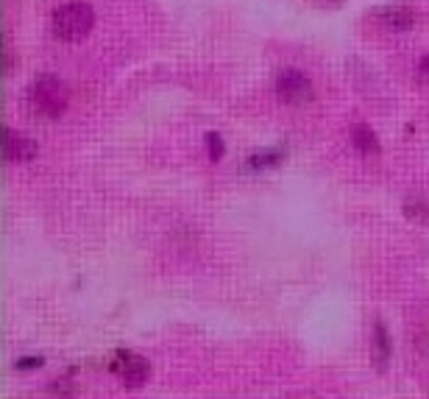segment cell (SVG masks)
Returning a JSON list of instances; mask_svg holds the SVG:
<instances>
[{
	"label": "cell",
	"instance_id": "6da1fadb",
	"mask_svg": "<svg viewBox=\"0 0 429 399\" xmlns=\"http://www.w3.org/2000/svg\"><path fill=\"white\" fill-rule=\"evenodd\" d=\"M95 25V11L84 0L65 3L53 11V34L62 42H81Z\"/></svg>",
	"mask_w": 429,
	"mask_h": 399
},
{
	"label": "cell",
	"instance_id": "7a4b0ae2",
	"mask_svg": "<svg viewBox=\"0 0 429 399\" xmlns=\"http://www.w3.org/2000/svg\"><path fill=\"white\" fill-rule=\"evenodd\" d=\"M28 106L39 118H62L68 109V87L56 76L45 73L31 84L28 89Z\"/></svg>",
	"mask_w": 429,
	"mask_h": 399
},
{
	"label": "cell",
	"instance_id": "3957f363",
	"mask_svg": "<svg viewBox=\"0 0 429 399\" xmlns=\"http://www.w3.org/2000/svg\"><path fill=\"white\" fill-rule=\"evenodd\" d=\"M276 92L290 106H304V103H309L315 98L312 81L307 79L301 70H282L279 79H276Z\"/></svg>",
	"mask_w": 429,
	"mask_h": 399
},
{
	"label": "cell",
	"instance_id": "277c9868",
	"mask_svg": "<svg viewBox=\"0 0 429 399\" xmlns=\"http://www.w3.org/2000/svg\"><path fill=\"white\" fill-rule=\"evenodd\" d=\"M109 369H112L115 374H120L123 383H126L129 388H140V386H145V380H148V374H151V363L145 360L143 355H134V352H117L115 360L109 363Z\"/></svg>",
	"mask_w": 429,
	"mask_h": 399
},
{
	"label": "cell",
	"instance_id": "5b68a950",
	"mask_svg": "<svg viewBox=\"0 0 429 399\" xmlns=\"http://www.w3.org/2000/svg\"><path fill=\"white\" fill-rule=\"evenodd\" d=\"M376 23L385 28V31H410L416 25V11L410 6H382L373 11Z\"/></svg>",
	"mask_w": 429,
	"mask_h": 399
},
{
	"label": "cell",
	"instance_id": "8992f818",
	"mask_svg": "<svg viewBox=\"0 0 429 399\" xmlns=\"http://www.w3.org/2000/svg\"><path fill=\"white\" fill-rule=\"evenodd\" d=\"M37 157V143L25 137L23 132L6 129V160L8 162H28Z\"/></svg>",
	"mask_w": 429,
	"mask_h": 399
},
{
	"label": "cell",
	"instance_id": "52a82bcc",
	"mask_svg": "<svg viewBox=\"0 0 429 399\" xmlns=\"http://www.w3.org/2000/svg\"><path fill=\"white\" fill-rule=\"evenodd\" d=\"M371 357H373V366L379 372L388 369V360H390V335H388V327L382 321L373 324V343H371Z\"/></svg>",
	"mask_w": 429,
	"mask_h": 399
},
{
	"label": "cell",
	"instance_id": "ba28073f",
	"mask_svg": "<svg viewBox=\"0 0 429 399\" xmlns=\"http://www.w3.org/2000/svg\"><path fill=\"white\" fill-rule=\"evenodd\" d=\"M352 140H354V146H357L365 157H376V154L382 151V146H379L376 134H373V132H371L365 123H357V126L352 129Z\"/></svg>",
	"mask_w": 429,
	"mask_h": 399
},
{
	"label": "cell",
	"instance_id": "9c48e42d",
	"mask_svg": "<svg viewBox=\"0 0 429 399\" xmlns=\"http://www.w3.org/2000/svg\"><path fill=\"white\" fill-rule=\"evenodd\" d=\"M404 213H407L413 221H418V224L429 227V204L427 201H407V204H404Z\"/></svg>",
	"mask_w": 429,
	"mask_h": 399
},
{
	"label": "cell",
	"instance_id": "30bf717a",
	"mask_svg": "<svg viewBox=\"0 0 429 399\" xmlns=\"http://www.w3.org/2000/svg\"><path fill=\"white\" fill-rule=\"evenodd\" d=\"M279 151H268V154H257V157H251V160L245 162V167L248 170H262V167H268V165H276L279 162Z\"/></svg>",
	"mask_w": 429,
	"mask_h": 399
},
{
	"label": "cell",
	"instance_id": "8fae6325",
	"mask_svg": "<svg viewBox=\"0 0 429 399\" xmlns=\"http://www.w3.org/2000/svg\"><path fill=\"white\" fill-rule=\"evenodd\" d=\"M207 146H210V160L217 162V160H223V151H226V146H223V137L220 134H210L207 137Z\"/></svg>",
	"mask_w": 429,
	"mask_h": 399
},
{
	"label": "cell",
	"instance_id": "7c38bea8",
	"mask_svg": "<svg viewBox=\"0 0 429 399\" xmlns=\"http://www.w3.org/2000/svg\"><path fill=\"white\" fill-rule=\"evenodd\" d=\"M39 366H42V357H20V360H17V369H20V372L39 369Z\"/></svg>",
	"mask_w": 429,
	"mask_h": 399
},
{
	"label": "cell",
	"instance_id": "4fadbf2b",
	"mask_svg": "<svg viewBox=\"0 0 429 399\" xmlns=\"http://www.w3.org/2000/svg\"><path fill=\"white\" fill-rule=\"evenodd\" d=\"M418 81L421 84H429V56H424L421 65H418Z\"/></svg>",
	"mask_w": 429,
	"mask_h": 399
}]
</instances>
